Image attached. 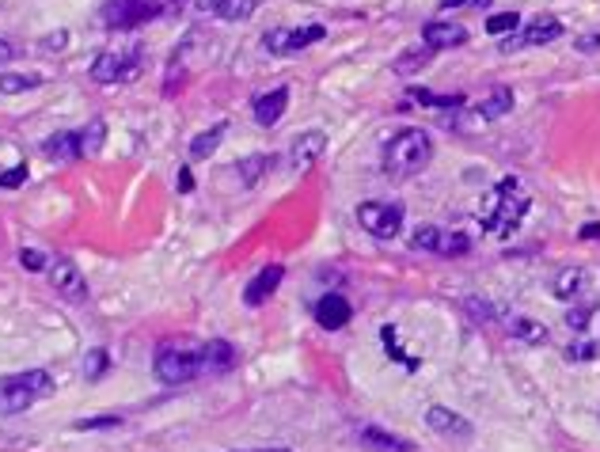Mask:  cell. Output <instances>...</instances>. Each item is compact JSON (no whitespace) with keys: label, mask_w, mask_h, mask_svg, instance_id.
<instances>
[{"label":"cell","mask_w":600,"mask_h":452,"mask_svg":"<svg viewBox=\"0 0 600 452\" xmlns=\"http://www.w3.org/2000/svg\"><path fill=\"white\" fill-rule=\"evenodd\" d=\"M312 316H316V323L323 331H342L346 323L354 320V304L346 301L342 293H323L316 301V308H312Z\"/></svg>","instance_id":"12"},{"label":"cell","mask_w":600,"mask_h":452,"mask_svg":"<svg viewBox=\"0 0 600 452\" xmlns=\"http://www.w3.org/2000/svg\"><path fill=\"white\" fill-rule=\"evenodd\" d=\"M259 452H289V449H259Z\"/></svg>","instance_id":"43"},{"label":"cell","mask_w":600,"mask_h":452,"mask_svg":"<svg viewBox=\"0 0 600 452\" xmlns=\"http://www.w3.org/2000/svg\"><path fill=\"white\" fill-rule=\"evenodd\" d=\"M357 225L376 240H395L403 228V206L399 202H361L357 206Z\"/></svg>","instance_id":"7"},{"label":"cell","mask_w":600,"mask_h":452,"mask_svg":"<svg viewBox=\"0 0 600 452\" xmlns=\"http://www.w3.org/2000/svg\"><path fill=\"white\" fill-rule=\"evenodd\" d=\"M190 187H194V175L183 168V171H179V190H190Z\"/></svg>","instance_id":"41"},{"label":"cell","mask_w":600,"mask_h":452,"mask_svg":"<svg viewBox=\"0 0 600 452\" xmlns=\"http://www.w3.org/2000/svg\"><path fill=\"white\" fill-rule=\"evenodd\" d=\"M285 107H289V88H274V92H266L255 99L251 114H255V122H259L263 130H270V126H278L285 118Z\"/></svg>","instance_id":"16"},{"label":"cell","mask_w":600,"mask_h":452,"mask_svg":"<svg viewBox=\"0 0 600 452\" xmlns=\"http://www.w3.org/2000/svg\"><path fill=\"white\" fill-rule=\"evenodd\" d=\"M282 278H285V266H263L251 282H247V289H244V304L247 308H259V304H266L274 293H278V285H282Z\"/></svg>","instance_id":"15"},{"label":"cell","mask_w":600,"mask_h":452,"mask_svg":"<svg viewBox=\"0 0 600 452\" xmlns=\"http://www.w3.org/2000/svg\"><path fill=\"white\" fill-rule=\"evenodd\" d=\"M426 422H430V430H437V434H445V437H471L475 434V426H471L468 418L449 411V407H430V411H426Z\"/></svg>","instance_id":"19"},{"label":"cell","mask_w":600,"mask_h":452,"mask_svg":"<svg viewBox=\"0 0 600 452\" xmlns=\"http://www.w3.org/2000/svg\"><path fill=\"white\" fill-rule=\"evenodd\" d=\"M521 27V16L517 12H498V16L487 19V35H513Z\"/></svg>","instance_id":"30"},{"label":"cell","mask_w":600,"mask_h":452,"mask_svg":"<svg viewBox=\"0 0 600 452\" xmlns=\"http://www.w3.org/2000/svg\"><path fill=\"white\" fill-rule=\"evenodd\" d=\"M578 50H582V54H593V50H600V35H582V38H578Z\"/></svg>","instance_id":"39"},{"label":"cell","mask_w":600,"mask_h":452,"mask_svg":"<svg viewBox=\"0 0 600 452\" xmlns=\"http://www.w3.org/2000/svg\"><path fill=\"white\" fill-rule=\"evenodd\" d=\"M156 380L164 384H190V380L206 377V342L198 339H168L156 346L152 358Z\"/></svg>","instance_id":"3"},{"label":"cell","mask_w":600,"mask_h":452,"mask_svg":"<svg viewBox=\"0 0 600 452\" xmlns=\"http://www.w3.org/2000/svg\"><path fill=\"white\" fill-rule=\"evenodd\" d=\"M559 35H563V19L559 16H536L517 38L509 35L506 42H502V50L509 54V50H521V46H547V42H555Z\"/></svg>","instance_id":"11"},{"label":"cell","mask_w":600,"mask_h":452,"mask_svg":"<svg viewBox=\"0 0 600 452\" xmlns=\"http://www.w3.org/2000/svg\"><path fill=\"white\" fill-rule=\"evenodd\" d=\"M198 8L225 19V23H240V19H251L259 12V0H198Z\"/></svg>","instance_id":"17"},{"label":"cell","mask_w":600,"mask_h":452,"mask_svg":"<svg viewBox=\"0 0 600 452\" xmlns=\"http://www.w3.org/2000/svg\"><path fill=\"white\" fill-rule=\"evenodd\" d=\"M323 152H327V133H323V130L297 133V141H293V149H289V168H293V171L312 168Z\"/></svg>","instance_id":"14"},{"label":"cell","mask_w":600,"mask_h":452,"mask_svg":"<svg viewBox=\"0 0 600 452\" xmlns=\"http://www.w3.org/2000/svg\"><path fill=\"white\" fill-rule=\"evenodd\" d=\"M122 418L118 415H107V418H80V422H73L76 430H111V426H118Z\"/></svg>","instance_id":"34"},{"label":"cell","mask_w":600,"mask_h":452,"mask_svg":"<svg viewBox=\"0 0 600 452\" xmlns=\"http://www.w3.org/2000/svg\"><path fill=\"white\" fill-rule=\"evenodd\" d=\"M528 206H532V198L525 194V187H521L517 179H502L498 187L483 194V202H479V221H483V228L494 232V236H509L513 228H521Z\"/></svg>","instance_id":"2"},{"label":"cell","mask_w":600,"mask_h":452,"mask_svg":"<svg viewBox=\"0 0 600 452\" xmlns=\"http://www.w3.org/2000/svg\"><path fill=\"white\" fill-rule=\"evenodd\" d=\"M54 392V380L46 369H27V373H12L0 377V418L23 415L27 407H35L38 399H46Z\"/></svg>","instance_id":"4"},{"label":"cell","mask_w":600,"mask_h":452,"mask_svg":"<svg viewBox=\"0 0 600 452\" xmlns=\"http://www.w3.org/2000/svg\"><path fill=\"white\" fill-rule=\"evenodd\" d=\"M422 42L430 46V50H456V46H464L468 42V27L464 23H452V19H430L426 27H422Z\"/></svg>","instance_id":"13"},{"label":"cell","mask_w":600,"mask_h":452,"mask_svg":"<svg viewBox=\"0 0 600 452\" xmlns=\"http://www.w3.org/2000/svg\"><path fill=\"white\" fill-rule=\"evenodd\" d=\"M19 266H23V270H46V255H42V251H38V247H23V251H19Z\"/></svg>","instance_id":"32"},{"label":"cell","mask_w":600,"mask_h":452,"mask_svg":"<svg viewBox=\"0 0 600 452\" xmlns=\"http://www.w3.org/2000/svg\"><path fill=\"white\" fill-rule=\"evenodd\" d=\"M433 160V137L426 130H399L384 141L380 152V168L388 179H411L418 171H426Z\"/></svg>","instance_id":"1"},{"label":"cell","mask_w":600,"mask_h":452,"mask_svg":"<svg viewBox=\"0 0 600 452\" xmlns=\"http://www.w3.org/2000/svg\"><path fill=\"white\" fill-rule=\"evenodd\" d=\"M323 35H327L323 23H308V27H274V31H266L263 35V46L278 57H293V54H300V50H308L312 42H319Z\"/></svg>","instance_id":"8"},{"label":"cell","mask_w":600,"mask_h":452,"mask_svg":"<svg viewBox=\"0 0 600 452\" xmlns=\"http://www.w3.org/2000/svg\"><path fill=\"white\" fill-rule=\"evenodd\" d=\"M65 42H69V31H57V35L42 38V46H46L50 54H61V50H65Z\"/></svg>","instance_id":"37"},{"label":"cell","mask_w":600,"mask_h":452,"mask_svg":"<svg viewBox=\"0 0 600 452\" xmlns=\"http://www.w3.org/2000/svg\"><path fill=\"white\" fill-rule=\"evenodd\" d=\"M168 8V0H107L99 8V16H103V27H111V31H130V27L168 16Z\"/></svg>","instance_id":"5"},{"label":"cell","mask_w":600,"mask_h":452,"mask_svg":"<svg viewBox=\"0 0 600 452\" xmlns=\"http://www.w3.org/2000/svg\"><path fill=\"white\" fill-rule=\"evenodd\" d=\"M270 168H274V156H266V152H251V156H244V160L236 164V171H240V183H244V187H255V183H259V179H263Z\"/></svg>","instance_id":"23"},{"label":"cell","mask_w":600,"mask_h":452,"mask_svg":"<svg viewBox=\"0 0 600 452\" xmlns=\"http://www.w3.org/2000/svg\"><path fill=\"white\" fill-rule=\"evenodd\" d=\"M240 354L232 350V342L225 339H209L206 342V377H221V373H232L236 369Z\"/></svg>","instance_id":"20"},{"label":"cell","mask_w":600,"mask_h":452,"mask_svg":"<svg viewBox=\"0 0 600 452\" xmlns=\"http://www.w3.org/2000/svg\"><path fill=\"white\" fill-rule=\"evenodd\" d=\"M509 335L521 342H547V327L544 323H536L532 316H509Z\"/></svg>","instance_id":"25"},{"label":"cell","mask_w":600,"mask_h":452,"mask_svg":"<svg viewBox=\"0 0 600 452\" xmlns=\"http://www.w3.org/2000/svg\"><path fill=\"white\" fill-rule=\"evenodd\" d=\"M414 99V103H433V107H441V111H445V107H452V111H456V107H464V95H433V92H426V88H411V92H407Z\"/></svg>","instance_id":"28"},{"label":"cell","mask_w":600,"mask_h":452,"mask_svg":"<svg viewBox=\"0 0 600 452\" xmlns=\"http://www.w3.org/2000/svg\"><path fill=\"white\" fill-rule=\"evenodd\" d=\"M225 133H228L225 122H217L213 130L198 133V137L190 141V156H194V160H206V156H213V152L221 149V141H225Z\"/></svg>","instance_id":"24"},{"label":"cell","mask_w":600,"mask_h":452,"mask_svg":"<svg viewBox=\"0 0 600 452\" xmlns=\"http://www.w3.org/2000/svg\"><path fill=\"white\" fill-rule=\"evenodd\" d=\"M582 285H585V270H578V266H566L563 274L555 278V297H559V301H574V297L582 293Z\"/></svg>","instance_id":"26"},{"label":"cell","mask_w":600,"mask_h":452,"mask_svg":"<svg viewBox=\"0 0 600 452\" xmlns=\"http://www.w3.org/2000/svg\"><path fill=\"white\" fill-rule=\"evenodd\" d=\"M168 4H171V0H168Z\"/></svg>","instance_id":"44"},{"label":"cell","mask_w":600,"mask_h":452,"mask_svg":"<svg viewBox=\"0 0 600 452\" xmlns=\"http://www.w3.org/2000/svg\"><path fill=\"white\" fill-rule=\"evenodd\" d=\"M357 437H361V445L380 449V452H414V441H407V437H395V434H384V430H376V426H361V430H357Z\"/></svg>","instance_id":"21"},{"label":"cell","mask_w":600,"mask_h":452,"mask_svg":"<svg viewBox=\"0 0 600 452\" xmlns=\"http://www.w3.org/2000/svg\"><path fill=\"white\" fill-rule=\"evenodd\" d=\"M42 84L38 73H0V95H19V92H31Z\"/></svg>","instance_id":"27"},{"label":"cell","mask_w":600,"mask_h":452,"mask_svg":"<svg viewBox=\"0 0 600 452\" xmlns=\"http://www.w3.org/2000/svg\"><path fill=\"white\" fill-rule=\"evenodd\" d=\"M600 354L597 342H574V346H566V358L570 361H593Z\"/></svg>","instance_id":"31"},{"label":"cell","mask_w":600,"mask_h":452,"mask_svg":"<svg viewBox=\"0 0 600 452\" xmlns=\"http://www.w3.org/2000/svg\"><path fill=\"white\" fill-rule=\"evenodd\" d=\"M411 247H418V251H433V255H468L471 240L464 232H452V228L418 225L411 232Z\"/></svg>","instance_id":"9"},{"label":"cell","mask_w":600,"mask_h":452,"mask_svg":"<svg viewBox=\"0 0 600 452\" xmlns=\"http://www.w3.org/2000/svg\"><path fill=\"white\" fill-rule=\"evenodd\" d=\"M513 103H517V99H513V88L498 84V88H494L487 99H479L471 111H475V118H479V122H498V118H506V114L513 111Z\"/></svg>","instance_id":"18"},{"label":"cell","mask_w":600,"mask_h":452,"mask_svg":"<svg viewBox=\"0 0 600 452\" xmlns=\"http://www.w3.org/2000/svg\"><path fill=\"white\" fill-rule=\"evenodd\" d=\"M566 323H570L574 331H585V327H589V308H570Z\"/></svg>","instance_id":"38"},{"label":"cell","mask_w":600,"mask_h":452,"mask_svg":"<svg viewBox=\"0 0 600 452\" xmlns=\"http://www.w3.org/2000/svg\"><path fill=\"white\" fill-rule=\"evenodd\" d=\"M19 183H27V164H16L12 171H4V175H0V187L4 190L19 187Z\"/></svg>","instance_id":"36"},{"label":"cell","mask_w":600,"mask_h":452,"mask_svg":"<svg viewBox=\"0 0 600 452\" xmlns=\"http://www.w3.org/2000/svg\"><path fill=\"white\" fill-rule=\"evenodd\" d=\"M50 270V285L57 289V297L69 304H84L88 301V278L80 274V266L73 259H65V255H57L54 263L46 266Z\"/></svg>","instance_id":"10"},{"label":"cell","mask_w":600,"mask_h":452,"mask_svg":"<svg viewBox=\"0 0 600 452\" xmlns=\"http://www.w3.org/2000/svg\"><path fill=\"white\" fill-rule=\"evenodd\" d=\"M103 369H107V350H92V358L84 361V377L99 380L103 377Z\"/></svg>","instance_id":"33"},{"label":"cell","mask_w":600,"mask_h":452,"mask_svg":"<svg viewBox=\"0 0 600 452\" xmlns=\"http://www.w3.org/2000/svg\"><path fill=\"white\" fill-rule=\"evenodd\" d=\"M12 57H16V46H12L8 38H0V65H8Z\"/></svg>","instance_id":"40"},{"label":"cell","mask_w":600,"mask_h":452,"mask_svg":"<svg viewBox=\"0 0 600 452\" xmlns=\"http://www.w3.org/2000/svg\"><path fill=\"white\" fill-rule=\"evenodd\" d=\"M103 137H107V122H103V118H95L88 130H80V145H84V156H92V152L103 149Z\"/></svg>","instance_id":"29"},{"label":"cell","mask_w":600,"mask_h":452,"mask_svg":"<svg viewBox=\"0 0 600 452\" xmlns=\"http://www.w3.org/2000/svg\"><path fill=\"white\" fill-rule=\"evenodd\" d=\"M582 236H585V240H597V236H600V225H585Z\"/></svg>","instance_id":"42"},{"label":"cell","mask_w":600,"mask_h":452,"mask_svg":"<svg viewBox=\"0 0 600 452\" xmlns=\"http://www.w3.org/2000/svg\"><path fill=\"white\" fill-rule=\"evenodd\" d=\"M141 61H145L141 42H133L126 50H107L92 61V80L95 84H126L141 73Z\"/></svg>","instance_id":"6"},{"label":"cell","mask_w":600,"mask_h":452,"mask_svg":"<svg viewBox=\"0 0 600 452\" xmlns=\"http://www.w3.org/2000/svg\"><path fill=\"white\" fill-rule=\"evenodd\" d=\"M42 152L50 156V160H80L84 156V145H80V133H54V137H46V145Z\"/></svg>","instance_id":"22"},{"label":"cell","mask_w":600,"mask_h":452,"mask_svg":"<svg viewBox=\"0 0 600 452\" xmlns=\"http://www.w3.org/2000/svg\"><path fill=\"white\" fill-rule=\"evenodd\" d=\"M490 0H437V12H460V8H487Z\"/></svg>","instance_id":"35"}]
</instances>
